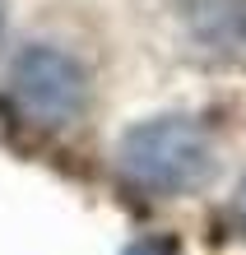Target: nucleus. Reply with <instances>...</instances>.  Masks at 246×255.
<instances>
[{"instance_id":"f257e3e1","label":"nucleus","mask_w":246,"mask_h":255,"mask_svg":"<svg viewBox=\"0 0 246 255\" xmlns=\"http://www.w3.org/2000/svg\"><path fill=\"white\" fill-rule=\"evenodd\" d=\"M116 162L149 195H191L214 176V139L191 116H153L121 134Z\"/></svg>"},{"instance_id":"f03ea898","label":"nucleus","mask_w":246,"mask_h":255,"mask_svg":"<svg viewBox=\"0 0 246 255\" xmlns=\"http://www.w3.org/2000/svg\"><path fill=\"white\" fill-rule=\"evenodd\" d=\"M9 98L19 116H28L33 126L60 130L84 112L88 102V74L60 47H23L9 65Z\"/></svg>"},{"instance_id":"7ed1b4c3","label":"nucleus","mask_w":246,"mask_h":255,"mask_svg":"<svg viewBox=\"0 0 246 255\" xmlns=\"http://www.w3.org/2000/svg\"><path fill=\"white\" fill-rule=\"evenodd\" d=\"M205 42L214 51L233 56V61H246V0H219V5H209L205 14Z\"/></svg>"},{"instance_id":"20e7f679","label":"nucleus","mask_w":246,"mask_h":255,"mask_svg":"<svg viewBox=\"0 0 246 255\" xmlns=\"http://www.w3.org/2000/svg\"><path fill=\"white\" fill-rule=\"evenodd\" d=\"M126 255H177V246H167V242H135Z\"/></svg>"},{"instance_id":"39448f33","label":"nucleus","mask_w":246,"mask_h":255,"mask_svg":"<svg viewBox=\"0 0 246 255\" xmlns=\"http://www.w3.org/2000/svg\"><path fill=\"white\" fill-rule=\"evenodd\" d=\"M233 214H237L242 232H246V176H242V186H237V195H233Z\"/></svg>"},{"instance_id":"423d86ee","label":"nucleus","mask_w":246,"mask_h":255,"mask_svg":"<svg viewBox=\"0 0 246 255\" xmlns=\"http://www.w3.org/2000/svg\"><path fill=\"white\" fill-rule=\"evenodd\" d=\"M0 28H5V0H0Z\"/></svg>"}]
</instances>
